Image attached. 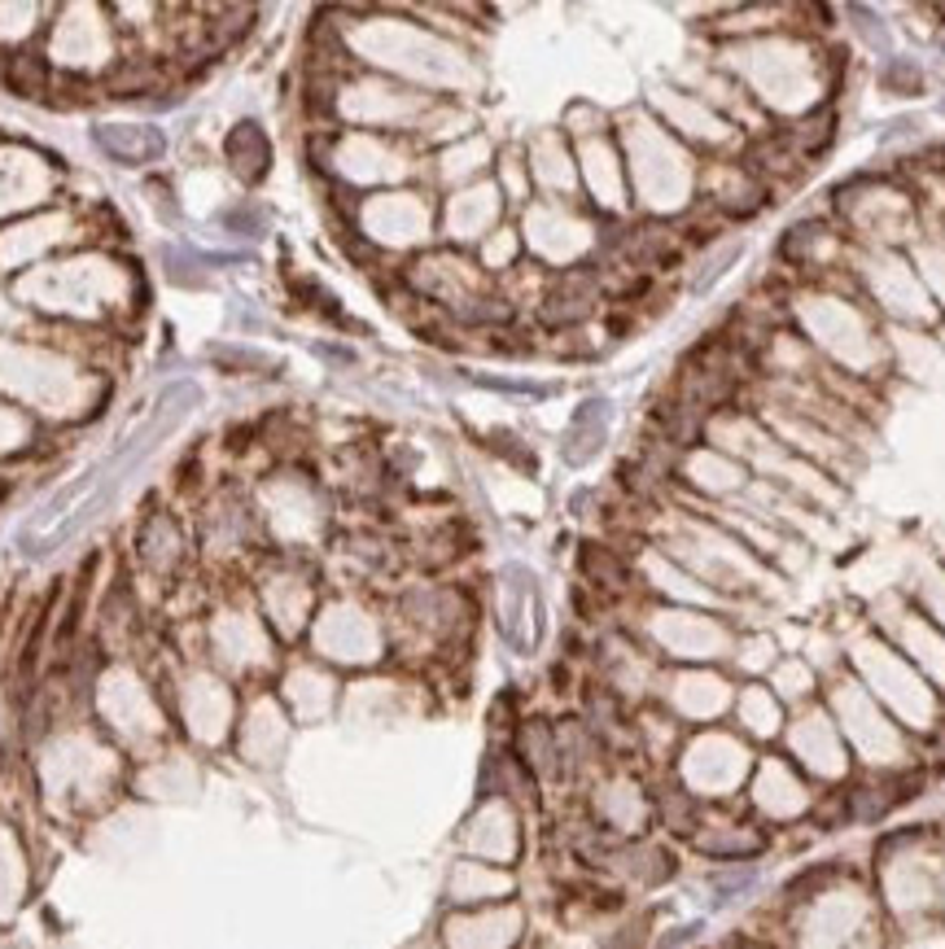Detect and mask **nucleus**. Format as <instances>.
Listing matches in <instances>:
<instances>
[{"instance_id": "1", "label": "nucleus", "mask_w": 945, "mask_h": 949, "mask_svg": "<svg viewBox=\"0 0 945 949\" xmlns=\"http://www.w3.org/2000/svg\"><path fill=\"white\" fill-rule=\"evenodd\" d=\"M193 403H198V390H193L189 381L167 385V390L158 394V403L145 412V420H140L131 434H123V442H118L106 460L88 465L71 486H62L57 494H49V499L18 525V534H13V539H18V552H22V556H53V552H57L62 543H71L84 525H93L97 512L118 494V486L158 451V442L189 416Z\"/></svg>"}, {"instance_id": "2", "label": "nucleus", "mask_w": 945, "mask_h": 949, "mask_svg": "<svg viewBox=\"0 0 945 949\" xmlns=\"http://www.w3.org/2000/svg\"><path fill=\"white\" fill-rule=\"evenodd\" d=\"M604 420H608V403H604V398L583 403V412L574 416V429H570V447H565V456H570L574 465H583V460L595 456V447H599V438H604Z\"/></svg>"}, {"instance_id": "3", "label": "nucleus", "mask_w": 945, "mask_h": 949, "mask_svg": "<svg viewBox=\"0 0 945 949\" xmlns=\"http://www.w3.org/2000/svg\"><path fill=\"white\" fill-rule=\"evenodd\" d=\"M815 224H797V228H788L784 241H779V258L784 263H806L810 258V245H815Z\"/></svg>"}, {"instance_id": "4", "label": "nucleus", "mask_w": 945, "mask_h": 949, "mask_svg": "<svg viewBox=\"0 0 945 949\" xmlns=\"http://www.w3.org/2000/svg\"><path fill=\"white\" fill-rule=\"evenodd\" d=\"M884 88L889 93H915L920 88V66L915 62H906V57H893L889 66H884Z\"/></svg>"}, {"instance_id": "5", "label": "nucleus", "mask_w": 945, "mask_h": 949, "mask_svg": "<svg viewBox=\"0 0 945 949\" xmlns=\"http://www.w3.org/2000/svg\"><path fill=\"white\" fill-rule=\"evenodd\" d=\"M831 115H819V119H810L801 131H797V140H801V149H810V153H819L827 140H831Z\"/></svg>"}, {"instance_id": "6", "label": "nucleus", "mask_w": 945, "mask_h": 949, "mask_svg": "<svg viewBox=\"0 0 945 949\" xmlns=\"http://www.w3.org/2000/svg\"><path fill=\"white\" fill-rule=\"evenodd\" d=\"M583 565H587L595 578H599V574H604V578H613V583H622V578H626V574H622V565H617L604 547H587V552H583Z\"/></svg>"}, {"instance_id": "7", "label": "nucleus", "mask_w": 945, "mask_h": 949, "mask_svg": "<svg viewBox=\"0 0 945 949\" xmlns=\"http://www.w3.org/2000/svg\"><path fill=\"white\" fill-rule=\"evenodd\" d=\"M849 18H858V31L875 44V49H889V35H884V26H875V18L867 13V9H858V4H849Z\"/></svg>"}, {"instance_id": "8", "label": "nucleus", "mask_w": 945, "mask_h": 949, "mask_svg": "<svg viewBox=\"0 0 945 949\" xmlns=\"http://www.w3.org/2000/svg\"><path fill=\"white\" fill-rule=\"evenodd\" d=\"M933 761H937V766H945V731H942V735H937V748H933Z\"/></svg>"}, {"instance_id": "9", "label": "nucleus", "mask_w": 945, "mask_h": 949, "mask_svg": "<svg viewBox=\"0 0 945 949\" xmlns=\"http://www.w3.org/2000/svg\"><path fill=\"white\" fill-rule=\"evenodd\" d=\"M942 13H945V9H942Z\"/></svg>"}]
</instances>
